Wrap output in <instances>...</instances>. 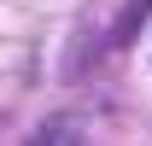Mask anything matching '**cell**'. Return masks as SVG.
Masks as SVG:
<instances>
[{
    "label": "cell",
    "instance_id": "6da1fadb",
    "mask_svg": "<svg viewBox=\"0 0 152 146\" xmlns=\"http://www.w3.org/2000/svg\"><path fill=\"white\" fill-rule=\"evenodd\" d=\"M23 146H88V140H82V123H70V117H53V123H41Z\"/></svg>",
    "mask_w": 152,
    "mask_h": 146
},
{
    "label": "cell",
    "instance_id": "7a4b0ae2",
    "mask_svg": "<svg viewBox=\"0 0 152 146\" xmlns=\"http://www.w3.org/2000/svg\"><path fill=\"white\" fill-rule=\"evenodd\" d=\"M146 12H152V0H129V12H123V18H117V29H111V47H123V41L146 23Z\"/></svg>",
    "mask_w": 152,
    "mask_h": 146
}]
</instances>
